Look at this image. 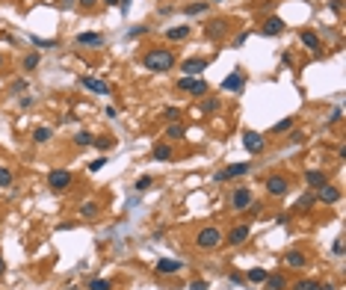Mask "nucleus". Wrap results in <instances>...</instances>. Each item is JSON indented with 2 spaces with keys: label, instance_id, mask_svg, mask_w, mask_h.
I'll return each mask as SVG.
<instances>
[{
  "label": "nucleus",
  "instance_id": "20",
  "mask_svg": "<svg viewBox=\"0 0 346 290\" xmlns=\"http://www.w3.org/2000/svg\"><path fill=\"white\" fill-rule=\"evenodd\" d=\"M299 42H302L308 51H319V48H322V42H319V36H316L314 30H302L299 33Z\"/></svg>",
  "mask_w": 346,
  "mask_h": 290
},
{
  "label": "nucleus",
  "instance_id": "6",
  "mask_svg": "<svg viewBox=\"0 0 346 290\" xmlns=\"http://www.w3.org/2000/svg\"><path fill=\"white\" fill-rule=\"evenodd\" d=\"M243 148H246L249 154H263V148H266L263 133H257V130H243Z\"/></svg>",
  "mask_w": 346,
  "mask_h": 290
},
{
  "label": "nucleus",
  "instance_id": "1",
  "mask_svg": "<svg viewBox=\"0 0 346 290\" xmlns=\"http://www.w3.org/2000/svg\"><path fill=\"white\" fill-rule=\"evenodd\" d=\"M175 51L172 48H148L145 54H142V65L148 68V71H154V74H166V71H172L175 68Z\"/></svg>",
  "mask_w": 346,
  "mask_h": 290
},
{
  "label": "nucleus",
  "instance_id": "46",
  "mask_svg": "<svg viewBox=\"0 0 346 290\" xmlns=\"http://www.w3.org/2000/svg\"><path fill=\"white\" fill-rule=\"evenodd\" d=\"M331 249H334V255H343V237H337V240H334V246H331Z\"/></svg>",
  "mask_w": 346,
  "mask_h": 290
},
{
  "label": "nucleus",
  "instance_id": "29",
  "mask_svg": "<svg viewBox=\"0 0 346 290\" xmlns=\"http://www.w3.org/2000/svg\"><path fill=\"white\" fill-rule=\"evenodd\" d=\"M51 136H54V130H51V128H36V130H33V142H36V145L51 142Z\"/></svg>",
  "mask_w": 346,
  "mask_h": 290
},
{
  "label": "nucleus",
  "instance_id": "10",
  "mask_svg": "<svg viewBox=\"0 0 346 290\" xmlns=\"http://www.w3.org/2000/svg\"><path fill=\"white\" fill-rule=\"evenodd\" d=\"M266 193L281 198V195L290 193V181H287L284 175H269V178H266Z\"/></svg>",
  "mask_w": 346,
  "mask_h": 290
},
{
  "label": "nucleus",
  "instance_id": "37",
  "mask_svg": "<svg viewBox=\"0 0 346 290\" xmlns=\"http://www.w3.org/2000/svg\"><path fill=\"white\" fill-rule=\"evenodd\" d=\"M33 45L36 48H57V39H39V36H33Z\"/></svg>",
  "mask_w": 346,
  "mask_h": 290
},
{
  "label": "nucleus",
  "instance_id": "25",
  "mask_svg": "<svg viewBox=\"0 0 346 290\" xmlns=\"http://www.w3.org/2000/svg\"><path fill=\"white\" fill-rule=\"evenodd\" d=\"M184 136H187V125H184V122H172V125L166 128V139H172V142H175V139H184Z\"/></svg>",
  "mask_w": 346,
  "mask_h": 290
},
{
  "label": "nucleus",
  "instance_id": "38",
  "mask_svg": "<svg viewBox=\"0 0 346 290\" xmlns=\"http://www.w3.org/2000/svg\"><path fill=\"white\" fill-rule=\"evenodd\" d=\"M290 145H299V142H305V130H296L293 128V133H290V139H287Z\"/></svg>",
  "mask_w": 346,
  "mask_h": 290
},
{
  "label": "nucleus",
  "instance_id": "24",
  "mask_svg": "<svg viewBox=\"0 0 346 290\" xmlns=\"http://www.w3.org/2000/svg\"><path fill=\"white\" fill-rule=\"evenodd\" d=\"M263 290H287V278L278 275V272H275V275H266V278H263Z\"/></svg>",
  "mask_w": 346,
  "mask_h": 290
},
{
  "label": "nucleus",
  "instance_id": "36",
  "mask_svg": "<svg viewBox=\"0 0 346 290\" xmlns=\"http://www.w3.org/2000/svg\"><path fill=\"white\" fill-rule=\"evenodd\" d=\"M314 201H316V195H314V193L302 195V198H299V201H296V210H308V207H311V204H314Z\"/></svg>",
  "mask_w": 346,
  "mask_h": 290
},
{
  "label": "nucleus",
  "instance_id": "53",
  "mask_svg": "<svg viewBox=\"0 0 346 290\" xmlns=\"http://www.w3.org/2000/svg\"><path fill=\"white\" fill-rule=\"evenodd\" d=\"M3 272H6V263H3V258H0V278H3Z\"/></svg>",
  "mask_w": 346,
  "mask_h": 290
},
{
  "label": "nucleus",
  "instance_id": "22",
  "mask_svg": "<svg viewBox=\"0 0 346 290\" xmlns=\"http://www.w3.org/2000/svg\"><path fill=\"white\" fill-rule=\"evenodd\" d=\"M101 213V204L98 201H83L80 207H77V216H83V219H95Z\"/></svg>",
  "mask_w": 346,
  "mask_h": 290
},
{
  "label": "nucleus",
  "instance_id": "26",
  "mask_svg": "<svg viewBox=\"0 0 346 290\" xmlns=\"http://www.w3.org/2000/svg\"><path fill=\"white\" fill-rule=\"evenodd\" d=\"M92 142H95V133H89V130H77L74 133V145L77 148H92Z\"/></svg>",
  "mask_w": 346,
  "mask_h": 290
},
{
  "label": "nucleus",
  "instance_id": "52",
  "mask_svg": "<svg viewBox=\"0 0 346 290\" xmlns=\"http://www.w3.org/2000/svg\"><path fill=\"white\" fill-rule=\"evenodd\" d=\"M104 3H107V6H119L122 0H104Z\"/></svg>",
  "mask_w": 346,
  "mask_h": 290
},
{
  "label": "nucleus",
  "instance_id": "19",
  "mask_svg": "<svg viewBox=\"0 0 346 290\" xmlns=\"http://www.w3.org/2000/svg\"><path fill=\"white\" fill-rule=\"evenodd\" d=\"M80 86L89 92H98V95H110V86L104 80H95V77H80Z\"/></svg>",
  "mask_w": 346,
  "mask_h": 290
},
{
  "label": "nucleus",
  "instance_id": "28",
  "mask_svg": "<svg viewBox=\"0 0 346 290\" xmlns=\"http://www.w3.org/2000/svg\"><path fill=\"white\" fill-rule=\"evenodd\" d=\"M210 9V3L207 0H201V3H189L187 9H184V15H189V18H195V15H204Z\"/></svg>",
  "mask_w": 346,
  "mask_h": 290
},
{
  "label": "nucleus",
  "instance_id": "39",
  "mask_svg": "<svg viewBox=\"0 0 346 290\" xmlns=\"http://www.w3.org/2000/svg\"><path fill=\"white\" fill-rule=\"evenodd\" d=\"M163 116H166V119H172V122H178V119H181V110H178V107H166V113H163Z\"/></svg>",
  "mask_w": 346,
  "mask_h": 290
},
{
  "label": "nucleus",
  "instance_id": "4",
  "mask_svg": "<svg viewBox=\"0 0 346 290\" xmlns=\"http://www.w3.org/2000/svg\"><path fill=\"white\" fill-rule=\"evenodd\" d=\"M252 201H254V193L249 190V187H237V190H231V210L243 213Z\"/></svg>",
  "mask_w": 346,
  "mask_h": 290
},
{
  "label": "nucleus",
  "instance_id": "14",
  "mask_svg": "<svg viewBox=\"0 0 346 290\" xmlns=\"http://www.w3.org/2000/svg\"><path fill=\"white\" fill-rule=\"evenodd\" d=\"M154 269H157L160 275H175V272H181L184 269V263L175 258H160L157 263H154Z\"/></svg>",
  "mask_w": 346,
  "mask_h": 290
},
{
  "label": "nucleus",
  "instance_id": "43",
  "mask_svg": "<svg viewBox=\"0 0 346 290\" xmlns=\"http://www.w3.org/2000/svg\"><path fill=\"white\" fill-rule=\"evenodd\" d=\"M340 119H343V110L337 107V110L331 113V119H328V125H340Z\"/></svg>",
  "mask_w": 346,
  "mask_h": 290
},
{
  "label": "nucleus",
  "instance_id": "41",
  "mask_svg": "<svg viewBox=\"0 0 346 290\" xmlns=\"http://www.w3.org/2000/svg\"><path fill=\"white\" fill-rule=\"evenodd\" d=\"M343 3L346 0H328V9H331L334 15H340V12H343Z\"/></svg>",
  "mask_w": 346,
  "mask_h": 290
},
{
  "label": "nucleus",
  "instance_id": "48",
  "mask_svg": "<svg viewBox=\"0 0 346 290\" xmlns=\"http://www.w3.org/2000/svg\"><path fill=\"white\" fill-rule=\"evenodd\" d=\"M145 33V27H133V30L127 33V39H136V36H142Z\"/></svg>",
  "mask_w": 346,
  "mask_h": 290
},
{
  "label": "nucleus",
  "instance_id": "16",
  "mask_svg": "<svg viewBox=\"0 0 346 290\" xmlns=\"http://www.w3.org/2000/svg\"><path fill=\"white\" fill-rule=\"evenodd\" d=\"M80 48H104V36L101 33H77V39H74Z\"/></svg>",
  "mask_w": 346,
  "mask_h": 290
},
{
  "label": "nucleus",
  "instance_id": "47",
  "mask_svg": "<svg viewBox=\"0 0 346 290\" xmlns=\"http://www.w3.org/2000/svg\"><path fill=\"white\" fill-rule=\"evenodd\" d=\"M104 113H107V119H113V122H116V119H119V110H116V107H107V110H104Z\"/></svg>",
  "mask_w": 346,
  "mask_h": 290
},
{
  "label": "nucleus",
  "instance_id": "15",
  "mask_svg": "<svg viewBox=\"0 0 346 290\" xmlns=\"http://www.w3.org/2000/svg\"><path fill=\"white\" fill-rule=\"evenodd\" d=\"M316 201H325V204H334V201H340V190L337 187H331V184H322L319 190H314Z\"/></svg>",
  "mask_w": 346,
  "mask_h": 290
},
{
  "label": "nucleus",
  "instance_id": "30",
  "mask_svg": "<svg viewBox=\"0 0 346 290\" xmlns=\"http://www.w3.org/2000/svg\"><path fill=\"white\" fill-rule=\"evenodd\" d=\"M293 290H322V281H316V278H299Z\"/></svg>",
  "mask_w": 346,
  "mask_h": 290
},
{
  "label": "nucleus",
  "instance_id": "45",
  "mask_svg": "<svg viewBox=\"0 0 346 290\" xmlns=\"http://www.w3.org/2000/svg\"><path fill=\"white\" fill-rule=\"evenodd\" d=\"M104 163H107V157H98L95 163H89V172H101V169H104Z\"/></svg>",
  "mask_w": 346,
  "mask_h": 290
},
{
  "label": "nucleus",
  "instance_id": "2",
  "mask_svg": "<svg viewBox=\"0 0 346 290\" xmlns=\"http://www.w3.org/2000/svg\"><path fill=\"white\" fill-rule=\"evenodd\" d=\"M222 240H225V234H222L216 225H204L195 231V246L198 249H204V252H213V249H219Z\"/></svg>",
  "mask_w": 346,
  "mask_h": 290
},
{
  "label": "nucleus",
  "instance_id": "27",
  "mask_svg": "<svg viewBox=\"0 0 346 290\" xmlns=\"http://www.w3.org/2000/svg\"><path fill=\"white\" fill-rule=\"evenodd\" d=\"M92 148H98V151H113V148H116V139H113V136H95Z\"/></svg>",
  "mask_w": 346,
  "mask_h": 290
},
{
  "label": "nucleus",
  "instance_id": "23",
  "mask_svg": "<svg viewBox=\"0 0 346 290\" xmlns=\"http://www.w3.org/2000/svg\"><path fill=\"white\" fill-rule=\"evenodd\" d=\"M189 27L187 24H181V27H169V30H166V39H169V42H187L189 39Z\"/></svg>",
  "mask_w": 346,
  "mask_h": 290
},
{
  "label": "nucleus",
  "instance_id": "31",
  "mask_svg": "<svg viewBox=\"0 0 346 290\" xmlns=\"http://www.w3.org/2000/svg\"><path fill=\"white\" fill-rule=\"evenodd\" d=\"M266 275H269L266 269L254 266V269H249V272H246V281H252V284H263V278H266Z\"/></svg>",
  "mask_w": 346,
  "mask_h": 290
},
{
  "label": "nucleus",
  "instance_id": "50",
  "mask_svg": "<svg viewBox=\"0 0 346 290\" xmlns=\"http://www.w3.org/2000/svg\"><path fill=\"white\" fill-rule=\"evenodd\" d=\"M119 9H122V15H127V12H130V0H122V3H119Z\"/></svg>",
  "mask_w": 346,
  "mask_h": 290
},
{
  "label": "nucleus",
  "instance_id": "35",
  "mask_svg": "<svg viewBox=\"0 0 346 290\" xmlns=\"http://www.w3.org/2000/svg\"><path fill=\"white\" fill-rule=\"evenodd\" d=\"M89 290H113V281H110V278H92V281H89Z\"/></svg>",
  "mask_w": 346,
  "mask_h": 290
},
{
  "label": "nucleus",
  "instance_id": "34",
  "mask_svg": "<svg viewBox=\"0 0 346 290\" xmlns=\"http://www.w3.org/2000/svg\"><path fill=\"white\" fill-rule=\"evenodd\" d=\"M39 60H42V57H39V51L27 54V57H24V71H36V68H39Z\"/></svg>",
  "mask_w": 346,
  "mask_h": 290
},
{
  "label": "nucleus",
  "instance_id": "3",
  "mask_svg": "<svg viewBox=\"0 0 346 290\" xmlns=\"http://www.w3.org/2000/svg\"><path fill=\"white\" fill-rule=\"evenodd\" d=\"M71 184H74V172L71 169H51V175H48L51 193H65Z\"/></svg>",
  "mask_w": 346,
  "mask_h": 290
},
{
  "label": "nucleus",
  "instance_id": "11",
  "mask_svg": "<svg viewBox=\"0 0 346 290\" xmlns=\"http://www.w3.org/2000/svg\"><path fill=\"white\" fill-rule=\"evenodd\" d=\"M281 263L287 269H302V266H308V255L302 249H290V252H284Z\"/></svg>",
  "mask_w": 346,
  "mask_h": 290
},
{
  "label": "nucleus",
  "instance_id": "40",
  "mask_svg": "<svg viewBox=\"0 0 346 290\" xmlns=\"http://www.w3.org/2000/svg\"><path fill=\"white\" fill-rule=\"evenodd\" d=\"M207 287H210V284H207L204 278H192V281H189V290H207Z\"/></svg>",
  "mask_w": 346,
  "mask_h": 290
},
{
  "label": "nucleus",
  "instance_id": "42",
  "mask_svg": "<svg viewBox=\"0 0 346 290\" xmlns=\"http://www.w3.org/2000/svg\"><path fill=\"white\" fill-rule=\"evenodd\" d=\"M216 110H219V101H216V98L204 101V113H216Z\"/></svg>",
  "mask_w": 346,
  "mask_h": 290
},
{
  "label": "nucleus",
  "instance_id": "51",
  "mask_svg": "<svg viewBox=\"0 0 346 290\" xmlns=\"http://www.w3.org/2000/svg\"><path fill=\"white\" fill-rule=\"evenodd\" d=\"M77 3H80L83 9H92V6H95V0H77Z\"/></svg>",
  "mask_w": 346,
  "mask_h": 290
},
{
  "label": "nucleus",
  "instance_id": "18",
  "mask_svg": "<svg viewBox=\"0 0 346 290\" xmlns=\"http://www.w3.org/2000/svg\"><path fill=\"white\" fill-rule=\"evenodd\" d=\"M305 184H308L311 190H319L322 184H328V175H325L322 169H308V172H305Z\"/></svg>",
  "mask_w": 346,
  "mask_h": 290
},
{
  "label": "nucleus",
  "instance_id": "49",
  "mask_svg": "<svg viewBox=\"0 0 346 290\" xmlns=\"http://www.w3.org/2000/svg\"><path fill=\"white\" fill-rule=\"evenodd\" d=\"M24 89H27V80H18V83L12 86V92H24Z\"/></svg>",
  "mask_w": 346,
  "mask_h": 290
},
{
  "label": "nucleus",
  "instance_id": "8",
  "mask_svg": "<svg viewBox=\"0 0 346 290\" xmlns=\"http://www.w3.org/2000/svg\"><path fill=\"white\" fill-rule=\"evenodd\" d=\"M249 169H252V163H231V166H225L222 172H216V181L225 184V181H231V178H243V175H249Z\"/></svg>",
  "mask_w": 346,
  "mask_h": 290
},
{
  "label": "nucleus",
  "instance_id": "21",
  "mask_svg": "<svg viewBox=\"0 0 346 290\" xmlns=\"http://www.w3.org/2000/svg\"><path fill=\"white\" fill-rule=\"evenodd\" d=\"M151 157H154V160H172V157H175V148H172L169 142H157V145L151 148Z\"/></svg>",
  "mask_w": 346,
  "mask_h": 290
},
{
  "label": "nucleus",
  "instance_id": "33",
  "mask_svg": "<svg viewBox=\"0 0 346 290\" xmlns=\"http://www.w3.org/2000/svg\"><path fill=\"white\" fill-rule=\"evenodd\" d=\"M12 181H15V172L9 166H0V187H12Z\"/></svg>",
  "mask_w": 346,
  "mask_h": 290
},
{
  "label": "nucleus",
  "instance_id": "7",
  "mask_svg": "<svg viewBox=\"0 0 346 290\" xmlns=\"http://www.w3.org/2000/svg\"><path fill=\"white\" fill-rule=\"evenodd\" d=\"M228 30H231L228 18H213V21L204 27V39H210V42H219V39H225V36H228Z\"/></svg>",
  "mask_w": 346,
  "mask_h": 290
},
{
  "label": "nucleus",
  "instance_id": "17",
  "mask_svg": "<svg viewBox=\"0 0 346 290\" xmlns=\"http://www.w3.org/2000/svg\"><path fill=\"white\" fill-rule=\"evenodd\" d=\"M284 27H287V24H284L278 15H269V18L260 24V33H263V36H281Z\"/></svg>",
  "mask_w": 346,
  "mask_h": 290
},
{
  "label": "nucleus",
  "instance_id": "32",
  "mask_svg": "<svg viewBox=\"0 0 346 290\" xmlns=\"http://www.w3.org/2000/svg\"><path fill=\"white\" fill-rule=\"evenodd\" d=\"M293 128H296V119H281V122L272 125V133L278 136V133H287V130H293Z\"/></svg>",
  "mask_w": 346,
  "mask_h": 290
},
{
  "label": "nucleus",
  "instance_id": "9",
  "mask_svg": "<svg viewBox=\"0 0 346 290\" xmlns=\"http://www.w3.org/2000/svg\"><path fill=\"white\" fill-rule=\"evenodd\" d=\"M249 234H252V225L249 222H240V225H234L228 231V237L222 240V243H231V246H243L246 240H249Z\"/></svg>",
  "mask_w": 346,
  "mask_h": 290
},
{
  "label": "nucleus",
  "instance_id": "44",
  "mask_svg": "<svg viewBox=\"0 0 346 290\" xmlns=\"http://www.w3.org/2000/svg\"><path fill=\"white\" fill-rule=\"evenodd\" d=\"M148 187H151V178H148V175H142V178L136 181V190H148Z\"/></svg>",
  "mask_w": 346,
  "mask_h": 290
},
{
  "label": "nucleus",
  "instance_id": "5",
  "mask_svg": "<svg viewBox=\"0 0 346 290\" xmlns=\"http://www.w3.org/2000/svg\"><path fill=\"white\" fill-rule=\"evenodd\" d=\"M178 89H181V92H189L192 98H201V95H207L210 86H207L204 80H195V77H181V80H178Z\"/></svg>",
  "mask_w": 346,
  "mask_h": 290
},
{
  "label": "nucleus",
  "instance_id": "13",
  "mask_svg": "<svg viewBox=\"0 0 346 290\" xmlns=\"http://www.w3.org/2000/svg\"><path fill=\"white\" fill-rule=\"evenodd\" d=\"M207 63H210V60H204V57H192V60H184L181 71H184V77H195V74H204V71H207Z\"/></svg>",
  "mask_w": 346,
  "mask_h": 290
},
{
  "label": "nucleus",
  "instance_id": "12",
  "mask_svg": "<svg viewBox=\"0 0 346 290\" xmlns=\"http://www.w3.org/2000/svg\"><path fill=\"white\" fill-rule=\"evenodd\" d=\"M243 86H246V74H243L240 68H234V71L222 80V89H225V92H243Z\"/></svg>",
  "mask_w": 346,
  "mask_h": 290
},
{
  "label": "nucleus",
  "instance_id": "54",
  "mask_svg": "<svg viewBox=\"0 0 346 290\" xmlns=\"http://www.w3.org/2000/svg\"><path fill=\"white\" fill-rule=\"evenodd\" d=\"M0 65H3V57H0Z\"/></svg>",
  "mask_w": 346,
  "mask_h": 290
}]
</instances>
